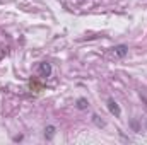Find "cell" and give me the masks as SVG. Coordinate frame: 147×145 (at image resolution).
<instances>
[{"label": "cell", "mask_w": 147, "mask_h": 145, "mask_svg": "<svg viewBox=\"0 0 147 145\" xmlns=\"http://www.w3.org/2000/svg\"><path fill=\"white\" fill-rule=\"evenodd\" d=\"M38 72H39L41 77H50V75H51V65H50V63H46V62H43V63H39Z\"/></svg>", "instance_id": "cell-1"}, {"label": "cell", "mask_w": 147, "mask_h": 145, "mask_svg": "<svg viewBox=\"0 0 147 145\" xmlns=\"http://www.w3.org/2000/svg\"><path fill=\"white\" fill-rule=\"evenodd\" d=\"M108 109H110L111 114H115L116 118H120V116H121V109H120V106L115 103V99H108Z\"/></svg>", "instance_id": "cell-2"}, {"label": "cell", "mask_w": 147, "mask_h": 145, "mask_svg": "<svg viewBox=\"0 0 147 145\" xmlns=\"http://www.w3.org/2000/svg\"><path fill=\"white\" fill-rule=\"evenodd\" d=\"M113 51H115V55H116V56L123 58V56L128 53V46H127V44H118V46H115V48H113Z\"/></svg>", "instance_id": "cell-3"}, {"label": "cell", "mask_w": 147, "mask_h": 145, "mask_svg": "<svg viewBox=\"0 0 147 145\" xmlns=\"http://www.w3.org/2000/svg\"><path fill=\"white\" fill-rule=\"evenodd\" d=\"M87 106H89V103H87L84 97H80V99L77 101V108L79 109H87Z\"/></svg>", "instance_id": "cell-4"}, {"label": "cell", "mask_w": 147, "mask_h": 145, "mask_svg": "<svg viewBox=\"0 0 147 145\" xmlns=\"http://www.w3.org/2000/svg\"><path fill=\"white\" fill-rule=\"evenodd\" d=\"M53 135H55V126H48L45 130V137L46 138H53Z\"/></svg>", "instance_id": "cell-5"}, {"label": "cell", "mask_w": 147, "mask_h": 145, "mask_svg": "<svg viewBox=\"0 0 147 145\" xmlns=\"http://www.w3.org/2000/svg\"><path fill=\"white\" fill-rule=\"evenodd\" d=\"M92 121H94L98 126H105V121H103V119H99V116H98V114H94V116H92Z\"/></svg>", "instance_id": "cell-6"}, {"label": "cell", "mask_w": 147, "mask_h": 145, "mask_svg": "<svg viewBox=\"0 0 147 145\" xmlns=\"http://www.w3.org/2000/svg\"><path fill=\"white\" fill-rule=\"evenodd\" d=\"M132 126H134V130H135V132L139 130V125H137V121H132Z\"/></svg>", "instance_id": "cell-7"}, {"label": "cell", "mask_w": 147, "mask_h": 145, "mask_svg": "<svg viewBox=\"0 0 147 145\" xmlns=\"http://www.w3.org/2000/svg\"><path fill=\"white\" fill-rule=\"evenodd\" d=\"M146 126H147V125H146Z\"/></svg>", "instance_id": "cell-8"}]
</instances>
